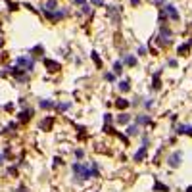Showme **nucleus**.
I'll return each mask as SVG.
<instances>
[{"label":"nucleus","instance_id":"obj_3","mask_svg":"<svg viewBox=\"0 0 192 192\" xmlns=\"http://www.w3.org/2000/svg\"><path fill=\"white\" fill-rule=\"evenodd\" d=\"M15 64H17L19 69L23 67L25 71H33V67H35V61L31 60V58H27V56H19V58L15 60Z\"/></svg>","mask_w":192,"mask_h":192},{"label":"nucleus","instance_id":"obj_32","mask_svg":"<svg viewBox=\"0 0 192 192\" xmlns=\"http://www.w3.org/2000/svg\"><path fill=\"white\" fill-rule=\"evenodd\" d=\"M165 2V0H154V4H156V6H158V8H162V4Z\"/></svg>","mask_w":192,"mask_h":192},{"label":"nucleus","instance_id":"obj_34","mask_svg":"<svg viewBox=\"0 0 192 192\" xmlns=\"http://www.w3.org/2000/svg\"><path fill=\"white\" fill-rule=\"evenodd\" d=\"M75 2H77V4H85V0H75Z\"/></svg>","mask_w":192,"mask_h":192},{"label":"nucleus","instance_id":"obj_5","mask_svg":"<svg viewBox=\"0 0 192 192\" xmlns=\"http://www.w3.org/2000/svg\"><path fill=\"white\" fill-rule=\"evenodd\" d=\"M134 123H137L138 127H146V125H150V123H152V119H150L148 113H138V115L134 117Z\"/></svg>","mask_w":192,"mask_h":192},{"label":"nucleus","instance_id":"obj_35","mask_svg":"<svg viewBox=\"0 0 192 192\" xmlns=\"http://www.w3.org/2000/svg\"><path fill=\"white\" fill-rule=\"evenodd\" d=\"M184 192H192V186H188V188H186V190H184Z\"/></svg>","mask_w":192,"mask_h":192},{"label":"nucleus","instance_id":"obj_20","mask_svg":"<svg viewBox=\"0 0 192 192\" xmlns=\"http://www.w3.org/2000/svg\"><path fill=\"white\" fill-rule=\"evenodd\" d=\"M31 113H33V110H25V112H21V113H19V119H21V121H27V119L31 117Z\"/></svg>","mask_w":192,"mask_h":192},{"label":"nucleus","instance_id":"obj_8","mask_svg":"<svg viewBox=\"0 0 192 192\" xmlns=\"http://www.w3.org/2000/svg\"><path fill=\"white\" fill-rule=\"evenodd\" d=\"M175 133L177 134H190L192 137V125H184V123L183 125H177L175 127Z\"/></svg>","mask_w":192,"mask_h":192},{"label":"nucleus","instance_id":"obj_11","mask_svg":"<svg viewBox=\"0 0 192 192\" xmlns=\"http://www.w3.org/2000/svg\"><path fill=\"white\" fill-rule=\"evenodd\" d=\"M117 89H119V92H129V90H131V81H129V79L119 81L117 83Z\"/></svg>","mask_w":192,"mask_h":192},{"label":"nucleus","instance_id":"obj_33","mask_svg":"<svg viewBox=\"0 0 192 192\" xmlns=\"http://www.w3.org/2000/svg\"><path fill=\"white\" fill-rule=\"evenodd\" d=\"M131 4H133V6H138V4H140V0H131Z\"/></svg>","mask_w":192,"mask_h":192},{"label":"nucleus","instance_id":"obj_19","mask_svg":"<svg viewBox=\"0 0 192 192\" xmlns=\"http://www.w3.org/2000/svg\"><path fill=\"white\" fill-rule=\"evenodd\" d=\"M104 79H106L108 83H115V79H117V75L113 73V71H108V73H104Z\"/></svg>","mask_w":192,"mask_h":192},{"label":"nucleus","instance_id":"obj_12","mask_svg":"<svg viewBox=\"0 0 192 192\" xmlns=\"http://www.w3.org/2000/svg\"><path fill=\"white\" fill-rule=\"evenodd\" d=\"M159 73H162V71H158V73L154 75V79H152V92H156V90H159L162 89V81H159Z\"/></svg>","mask_w":192,"mask_h":192},{"label":"nucleus","instance_id":"obj_26","mask_svg":"<svg viewBox=\"0 0 192 192\" xmlns=\"http://www.w3.org/2000/svg\"><path fill=\"white\" fill-rule=\"evenodd\" d=\"M137 54H138V56H146V54H148V48H146V46H138Z\"/></svg>","mask_w":192,"mask_h":192},{"label":"nucleus","instance_id":"obj_21","mask_svg":"<svg viewBox=\"0 0 192 192\" xmlns=\"http://www.w3.org/2000/svg\"><path fill=\"white\" fill-rule=\"evenodd\" d=\"M188 50H190V42H188V44H181L177 52H179L181 56H184V54H186V52H188Z\"/></svg>","mask_w":192,"mask_h":192},{"label":"nucleus","instance_id":"obj_15","mask_svg":"<svg viewBox=\"0 0 192 192\" xmlns=\"http://www.w3.org/2000/svg\"><path fill=\"white\" fill-rule=\"evenodd\" d=\"M71 108V102H58L56 104V110L58 112H67Z\"/></svg>","mask_w":192,"mask_h":192},{"label":"nucleus","instance_id":"obj_30","mask_svg":"<svg viewBox=\"0 0 192 192\" xmlns=\"http://www.w3.org/2000/svg\"><path fill=\"white\" fill-rule=\"evenodd\" d=\"M83 14H90V6H89V4H83Z\"/></svg>","mask_w":192,"mask_h":192},{"label":"nucleus","instance_id":"obj_6","mask_svg":"<svg viewBox=\"0 0 192 192\" xmlns=\"http://www.w3.org/2000/svg\"><path fill=\"white\" fill-rule=\"evenodd\" d=\"M163 10L167 12L169 19H173V21H179V19H181V15H179V12H177V8H175L173 4H167V6H165Z\"/></svg>","mask_w":192,"mask_h":192},{"label":"nucleus","instance_id":"obj_14","mask_svg":"<svg viewBox=\"0 0 192 192\" xmlns=\"http://www.w3.org/2000/svg\"><path fill=\"white\" fill-rule=\"evenodd\" d=\"M39 106L42 108V110H50V108H56V102H52V100H40Z\"/></svg>","mask_w":192,"mask_h":192},{"label":"nucleus","instance_id":"obj_36","mask_svg":"<svg viewBox=\"0 0 192 192\" xmlns=\"http://www.w3.org/2000/svg\"><path fill=\"white\" fill-rule=\"evenodd\" d=\"M2 159H4V156H2V154H0V163H2Z\"/></svg>","mask_w":192,"mask_h":192},{"label":"nucleus","instance_id":"obj_28","mask_svg":"<svg viewBox=\"0 0 192 192\" xmlns=\"http://www.w3.org/2000/svg\"><path fill=\"white\" fill-rule=\"evenodd\" d=\"M167 65H169V67H177L179 64H177V60H173V58H169V60H167Z\"/></svg>","mask_w":192,"mask_h":192},{"label":"nucleus","instance_id":"obj_31","mask_svg":"<svg viewBox=\"0 0 192 192\" xmlns=\"http://www.w3.org/2000/svg\"><path fill=\"white\" fill-rule=\"evenodd\" d=\"M94 6H104V0H90Z\"/></svg>","mask_w":192,"mask_h":192},{"label":"nucleus","instance_id":"obj_24","mask_svg":"<svg viewBox=\"0 0 192 192\" xmlns=\"http://www.w3.org/2000/svg\"><path fill=\"white\" fill-rule=\"evenodd\" d=\"M154 190H162V192H167L169 188H167L165 184H162V183H156V184H154Z\"/></svg>","mask_w":192,"mask_h":192},{"label":"nucleus","instance_id":"obj_18","mask_svg":"<svg viewBox=\"0 0 192 192\" xmlns=\"http://www.w3.org/2000/svg\"><path fill=\"white\" fill-rule=\"evenodd\" d=\"M113 73H115V75L123 73V61H115V64H113Z\"/></svg>","mask_w":192,"mask_h":192},{"label":"nucleus","instance_id":"obj_25","mask_svg":"<svg viewBox=\"0 0 192 192\" xmlns=\"http://www.w3.org/2000/svg\"><path fill=\"white\" fill-rule=\"evenodd\" d=\"M75 158H77V159H83V158H85V150H83V148H77V150H75Z\"/></svg>","mask_w":192,"mask_h":192},{"label":"nucleus","instance_id":"obj_29","mask_svg":"<svg viewBox=\"0 0 192 192\" xmlns=\"http://www.w3.org/2000/svg\"><path fill=\"white\" fill-rule=\"evenodd\" d=\"M46 127H52V119H44L42 121V129H46Z\"/></svg>","mask_w":192,"mask_h":192},{"label":"nucleus","instance_id":"obj_9","mask_svg":"<svg viewBox=\"0 0 192 192\" xmlns=\"http://www.w3.org/2000/svg\"><path fill=\"white\" fill-rule=\"evenodd\" d=\"M125 133H127V137H137V134L140 133V127H138L137 123H133V125H127V127H125Z\"/></svg>","mask_w":192,"mask_h":192},{"label":"nucleus","instance_id":"obj_16","mask_svg":"<svg viewBox=\"0 0 192 192\" xmlns=\"http://www.w3.org/2000/svg\"><path fill=\"white\" fill-rule=\"evenodd\" d=\"M44 65L48 67L50 71H58V69H60V64H56V61H50V60H44Z\"/></svg>","mask_w":192,"mask_h":192},{"label":"nucleus","instance_id":"obj_4","mask_svg":"<svg viewBox=\"0 0 192 192\" xmlns=\"http://www.w3.org/2000/svg\"><path fill=\"white\" fill-rule=\"evenodd\" d=\"M131 119H133V115L131 113H127V112H121L119 115L115 117V123L117 125H123V127H127L129 123H131Z\"/></svg>","mask_w":192,"mask_h":192},{"label":"nucleus","instance_id":"obj_1","mask_svg":"<svg viewBox=\"0 0 192 192\" xmlns=\"http://www.w3.org/2000/svg\"><path fill=\"white\" fill-rule=\"evenodd\" d=\"M71 169H73V183H77V184H83L85 181L94 177L92 167L89 163H85V162H75L73 165H71Z\"/></svg>","mask_w":192,"mask_h":192},{"label":"nucleus","instance_id":"obj_10","mask_svg":"<svg viewBox=\"0 0 192 192\" xmlns=\"http://www.w3.org/2000/svg\"><path fill=\"white\" fill-rule=\"evenodd\" d=\"M123 65H129V67H134V65H137L138 64V61H137V58H134V56L133 54H127V56H123Z\"/></svg>","mask_w":192,"mask_h":192},{"label":"nucleus","instance_id":"obj_17","mask_svg":"<svg viewBox=\"0 0 192 192\" xmlns=\"http://www.w3.org/2000/svg\"><path fill=\"white\" fill-rule=\"evenodd\" d=\"M56 6H58V4H56V0H48V2L44 4V10H46V12H54Z\"/></svg>","mask_w":192,"mask_h":192},{"label":"nucleus","instance_id":"obj_27","mask_svg":"<svg viewBox=\"0 0 192 192\" xmlns=\"http://www.w3.org/2000/svg\"><path fill=\"white\" fill-rule=\"evenodd\" d=\"M148 144H150V137H148L146 133H144V134H142V146H146V148H148Z\"/></svg>","mask_w":192,"mask_h":192},{"label":"nucleus","instance_id":"obj_23","mask_svg":"<svg viewBox=\"0 0 192 192\" xmlns=\"http://www.w3.org/2000/svg\"><path fill=\"white\" fill-rule=\"evenodd\" d=\"M92 61H94L98 67H102V60H100V56H98V52H92Z\"/></svg>","mask_w":192,"mask_h":192},{"label":"nucleus","instance_id":"obj_7","mask_svg":"<svg viewBox=\"0 0 192 192\" xmlns=\"http://www.w3.org/2000/svg\"><path fill=\"white\" fill-rule=\"evenodd\" d=\"M146 152H148V148L146 146H140V148H138V152L137 154H134V162H137V163H140V162H144V159H146Z\"/></svg>","mask_w":192,"mask_h":192},{"label":"nucleus","instance_id":"obj_2","mask_svg":"<svg viewBox=\"0 0 192 192\" xmlns=\"http://www.w3.org/2000/svg\"><path fill=\"white\" fill-rule=\"evenodd\" d=\"M181 163H183V152H181V150H175L173 154L167 156V165L171 169H179Z\"/></svg>","mask_w":192,"mask_h":192},{"label":"nucleus","instance_id":"obj_22","mask_svg":"<svg viewBox=\"0 0 192 192\" xmlns=\"http://www.w3.org/2000/svg\"><path fill=\"white\" fill-rule=\"evenodd\" d=\"M142 104H144V110H152L154 108V98H146Z\"/></svg>","mask_w":192,"mask_h":192},{"label":"nucleus","instance_id":"obj_13","mask_svg":"<svg viewBox=\"0 0 192 192\" xmlns=\"http://www.w3.org/2000/svg\"><path fill=\"white\" fill-rule=\"evenodd\" d=\"M115 106L119 108V110H125V108H129V106H131V102H129V100H125V98H117V100H115Z\"/></svg>","mask_w":192,"mask_h":192}]
</instances>
